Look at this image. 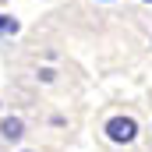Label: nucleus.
Returning <instances> with one entry per match:
<instances>
[{"instance_id":"nucleus-2","label":"nucleus","mask_w":152,"mask_h":152,"mask_svg":"<svg viewBox=\"0 0 152 152\" xmlns=\"http://www.w3.org/2000/svg\"><path fill=\"white\" fill-rule=\"evenodd\" d=\"M0 138L4 142H21L25 138V120L21 117H4L0 120Z\"/></svg>"},{"instance_id":"nucleus-5","label":"nucleus","mask_w":152,"mask_h":152,"mask_svg":"<svg viewBox=\"0 0 152 152\" xmlns=\"http://www.w3.org/2000/svg\"><path fill=\"white\" fill-rule=\"evenodd\" d=\"M145 4H152V0H145Z\"/></svg>"},{"instance_id":"nucleus-4","label":"nucleus","mask_w":152,"mask_h":152,"mask_svg":"<svg viewBox=\"0 0 152 152\" xmlns=\"http://www.w3.org/2000/svg\"><path fill=\"white\" fill-rule=\"evenodd\" d=\"M53 75H57V71H53V67H42V71H39L36 78H39V81H53Z\"/></svg>"},{"instance_id":"nucleus-1","label":"nucleus","mask_w":152,"mask_h":152,"mask_svg":"<svg viewBox=\"0 0 152 152\" xmlns=\"http://www.w3.org/2000/svg\"><path fill=\"white\" fill-rule=\"evenodd\" d=\"M103 131H106V138H110L113 145H131V142L138 138V120L120 113V117H110Z\"/></svg>"},{"instance_id":"nucleus-3","label":"nucleus","mask_w":152,"mask_h":152,"mask_svg":"<svg viewBox=\"0 0 152 152\" xmlns=\"http://www.w3.org/2000/svg\"><path fill=\"white\" fill-rule=\"evenodd\" d=\"M14 32H18V21L7 18V14H0V36H14Z\"/></svg>"}]
</instances>
